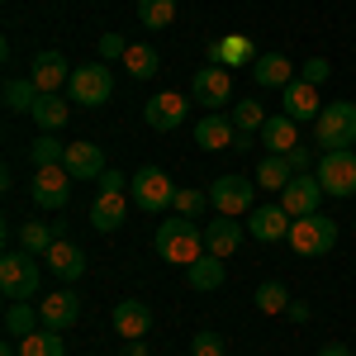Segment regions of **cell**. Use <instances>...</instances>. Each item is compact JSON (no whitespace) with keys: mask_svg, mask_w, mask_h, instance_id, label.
Returning a JSON list of instances; mask_svg holds the SVG:
<instances>
[{"mask_svg":"<svg viewBox=\"0 0 356 356\" xmlns=\"http://www.w3.org/2000/svg\"><path fill=\"white\" fill-rule=\"evenodd\" d=\"M186 280H191L195 295H209V290H219L223 280H228V266H223V257L204 252L200 261H191V266H186Z\"/></svg>","mask_w":356,"mask_h":356,"instance_id":"ffe728a7","label":"cell"},{"mask_svg":"<svg viewBox=\"0 0 356 356\" xmlns=\"http://www.w3.org/2000/svg\"><path fill=\"white\" fill-rule=\"evenodd\" d=\"M238 243H243V223H238V219H228V214L209 219V228H204V252H214V257H233Z\"/></svg>","mask_w":356,"mask_h":356,"instance_id":"44dd1931","label":"cell"},{"mask_svg":"<svg viewBox=\"0 0 356 356\" xmlns=\"http://www.w3.org/2000/svg\"><path fill=\"white\" fill-rule=\"evenodd\" d=\"M186 114H191V100H181L176 90H157V95L143 105L147 129H157V134H166V129H181V124H186Z\"/></svg>","mask_w":356,"mask_h":356,"instance_id":"30bf717a","label":"cell"},{"mask_svg":"<svg viewBox=\"0 0 356 356\" xmlns=\"http://www.w3.org/2000/svg\"><path fill=\"white\" fill-rule=\"evenodd\" d=\"M191 352L195 356H228L223 352V337L214 328H204V332H195V342H191Z\"/></svg>","mask_w":356,"mask_h":356,"instance_id":"f35d334b","label":"cell"},{"mask_svg":"<svg viewBox=\"0 0 356 356\" xmlns=\"http://www.w3.org/2000/svg\"><path fill=\"white\" fill-rule=\"evenodd\" d=\"M290 181H295V171H290V162H285V157H275V152L257 166V186H266V191H285Z\"/></svg>","mask_w":356,"mask_h":356,"instance_id":"d6a6232c","label":"cell"},{"mask_svg":"<svg viewBox=\"0 0 356 356\" xmlns=\"http://www.w3.org/2000/svg\"><path fill=\"white\" fill-rule=\"evenodd\" d=\"M38 314H43V328H53V332H67L76 318H81V300L62 285L57 295H48V300L38 304Z\"/></svg>","mask_w":356,"mask_h":356,"instance_id":"e0dca14e","label":"cell"},{"mask_svg":"<svg viewBox=\"0 0 356 356\" xmlns=\"http://www.w3.org/2000/svg\"><path fill=\"white\" fill-rule=\"evenodd\" d=\"M314 176H318V186L337 200H347L356 195V152L352 147H337V152H323L318 166H314Z\"/></svg>","mask_w":356,"mask_h":356,"instance_id":"8992f818","label":"cell"},{"mask_svg":"<svg viewBox=\"0 0 356 356\" xmlns=\"http://www.w3.org/2000/svg\"><path fill=\"white\" fill-rule=\"evenodd\" d=\"M228 119H233V129H238V134H261V129H266V110H261L257 100L233 105V114H228Z\"/></svg>","mask_w":356,"mask_h":356,"instance_id":"d590c367","label":"cell"},{"mask_svg":"<svg viewBox=\"0 0 356 356\" xmlns=\"http://www.w3.org/2000/svg\"><path fill=\"white\" fill-rule=\"evenodd\" d=\"M124 219H129V200L114 191H100V200L90 204V223L100 233H114V228H124Z\"/></svg>","mask_w":356,"mask_h":356,"instance_id":"603a6c76","label":"cell"},{"mask_svg":"<svg viewBox=\"0 0 356 356\" xmlns=\"http://www.w3.org/2000/svg\"><path fill=\"white\" fill-rule=\"evenodd\" d=\"M157 257L162 261H176V266H191V261H200L204 257V233L195 228L191 219H162V228H157Z\"/></svg>","mask_w":356,"mask_h":356,"instance_id":"6da1fadb","label":"cell"},{"mask_svg":"<svg viewBox=\"0 0 356 356\" xmlns=\"http://www.w3.org/2000/svg\"><path fill=\"white\" fill-rule=\"evenodd\" d=\"M129 200H134L138 209H147V214H162L176 200V186H171V176H166L162 166H143L138 176H129Z\"/></svg>","mask_w":356,"mask_h":356,"instance_id":"3957f363","label":"cell"},{"mask_svg":"<svg viewBox=\"0 0 356 356\" xmlns=\"http://www.w3.org/2000/svg\"><path fill=\"white\" fill-rule=\"evenodd\" d=\"M191 95H195V105H214V110H219V105H228V95H233V76H228L223 67L209 62V67H200V72H195Z\"/></svg>","mask_w":356,"mask_h":356,"instance_id":"4fadbf2b","label":"cell"},{"mask_svg":"<svg viewBox=\"0 0 356 356\" xmlns=\"http://www.w3.org/2000/svg\"><path fill=\"white\" fill-rule=\"evenodd\" d=\"M323 195H328V191L318 186V176H309V171H304V176H295V181L280 191V204L290 209V219H304V214H318Z\"/></svg>","mask_w":356,"mask_h":356,"instance_id":"7c38bea8","label":"cell"},{"mask_svg":"<svg viewBox=\"0 0 356 356\" xmlns=\"http://www.w3.org/2000/svg\"><path fill=\"white\" fill-rule=\"evenodd\" d=\"M67 95H72V105H105V100L114 95L110 67H105V62H86V67H72Z\"/></svg>","mask_w":356,"mask_h":356,"instance_id":"5b68a950","label":"cell"},{"mask_svg":"<svg viewBox=\"0 0 356 356\" xmlns=\"http://www.w3.org/2000/svg\"><path fill=\"white\" fill-rule=\"evenodd\" d=\"M147 328H152V309L143 300H119L114 304V332H119V337L134 342V337H143Z\"/></svg>","mask_w":356,"mask_h":356,"instance_id":"d6986e66","label":"cell"},{"mask_svg":"<svg viewBox=\"0 0 356 356\" xmlns=\"http://www.w3.org/2000/svg\"><path fill=\"white\" fill-rule=\"evenodd\" d=\"M209 62H214V67H228V62H247V67H252L257 57H252V43L233 33V38H214V43H209Z\"/></svg>","mask_w":356,"mask_h":356,"instance_id":"83f0119b","label":"cell"},{"mask_svg":"<svg viewBox=\"0 0 356 356\" xmlns=\"http://www.w3.org/2000/svg\"><path fill=\"white\" fill-rule=\"evenodd\" d=\"M300 124L290 119V114H275V119H266V129H261V143L271 147L275 157H285L290 147H300V134H295Z\"/></svg>","mask_w":356,"mask_h":356,"instance_id":"cb8c5ba5","label":"cell"},{"mask_svg":"<svg viewBox=\"0 0 356 356\" xmlns=\"http://www.w3.org/2000/svg\"><path fill=\"white\" fill-rule=\"evenodd\" d=\"M0 290H5V300L38 295V261H33V252H5L0 257Z\"/></svg>","mask_w":356,"mask_h":356,"instance_id":"52a82bcc","label":"cell"},{"mask_svg":"<svg viewBox=\"0 0 356 356\" xmlns=\"http://www.w3.org/2000/svg\"><path fill=\"white\" fill-rule=\"evenodd\" d=\"M314 143H318L323 152L352 147L356 143V105L352 100H332V105H323V114L314 119Z\"/></svg>","mask_w":356,"mask_h":356,"instance_id":"7a4b0ae2","label":"cell"},{"mask_svg":"<svg viewBox=\"0 0 356 356\" xmlns=\"http://www.w3.org/2000/svg\"><path fill=\"white\" fill-rule=\"evenodd\" d=\"M162 57H157V48H147V43H134L129 53H124V67H129V76H138V81H152L162 67H157Z\"/></svg>","mask_w":356,"mask_h":356,"instance_id":"f546056e","label":"cell"},{"mask_svg":"<svg viewBox=\"0 0 356 356\" xmlns=\"http://www.w3.org/2000/svg\"><path fill=\"white\" fill-rule=\"evenodd\" d=\"M252 143H257V134H238V143H233V147H238V152H252Z\"/></svg>","mask_w":356,"mask_h":356,"instance_id":"7dc6e473","label":"cell"},{"mask_svg":"<svg viewBox=\"0 0 356 356\" xmlns=\"http://www.w3.org/2000/svg\"><path fill=\"white\" fill-rule=\"evenodd\" d=\"M29 195L38 209H62L72 200V171L57 162V166H33V181H29Z\"/></svg>","mask_w":356,"mask_h":356,"instance_id":"ba28073f","label":"cell"},{"mask_svg":"<svg viewBox=\"0 0 356 356\" xmlns=\"http://www.w3.org/2000/svg\"><path fill=\"white\" fill-rule=\"evenodd\" d=\"M285 162H290L295 176H304V171L314 166V152H309V147H290V152H285Z\"/></svg>","mask_w":356,"mask_h":356,"instance_id":"b9f144b4","label":"cell"},{"mask_svg":"<svg viewBox=\"0 0 356 356\" xmlns=\"http://www.w3.org/2000/svg\"><path fill=\"white\" fill-rule=\"evenodd\" d=\"M285 314H290L295 323H304V318H309V304H304V300H290V309H285Z\"/></svg>","mask_w":356,"mask_h":356,"instance_id":"ee69618b","label":"cell"},{"mask_svg":"<svg viewBox=\"0 0 356 356\" xmlns=\"http://www.w3.org/2000/svg\"><path fill=\"white\" fill-rule=\"evenodd\" d=\"M48 271L67 285V280H81V271H86V252L76 243H62L57 238L53 247H48Z\"/></svg>","mask_w":356,"mask_h":356,"instance_id":"7402d4cb","label":"cell"},{"mask_svg":"<svg viewBox=\"0 0 356 356\" xmlns=\"http://www.w3.org/2000/svg\"><path fill=\"white\" fill-rule=\"evenodd\" d=\"M280 105L295 124H314L323 114V100H318V86H309L304 76H295L290 86H280Z\"/></svg>","mask_w":356,"mask_h":356,"instance_id":"8fae6325","label":"cell"},{"mask_svg":"<svg viewBox=\"0 0 356 356\" xmlns=\"http://www.w3.org/2000/svg\"><path fill=\"white\" fill-rule=\"evenodd\" d=\"M285 243L295 247L300 257H328L332 243H337V223L323 219V214H304V219L290 223V238Z\"/></svg>","mask_w":356,"mask_h":356,"instance_id":"277c9868","label":"cell"},{"mask_svg":"<svg viewBox=\"0 0 356 356\" xmlns=\"http://www.w3.org/2000/svg\"><path fill=\"white\" fill-rule=\"evenodd\" d=\"M124 356H147V342L134 337V342H124Z\"/></svg>","mask_w":356,"mask_h":356,"instance_id":"f6af8a7d","label":"cell"},{"mask_svg":"<svg viewBox=\"0 0 356 356\" xmlns=\"http://www.w3.org/2000/svg\"><path fill=\"white\" fill-rule=\"evenodd\" d=\"M129 48H134V43H124L119 33H100V57H105V62H114V57H124Z\"/></svg>","mask_w":356,"mask_h":356,"instance_id":"60d3db41","label":"cell"},{"mask_svg":"<svg viewBox=\"0 0 356 356\" xmlns=\"http://www.w3.org/2000/svg\"><path fill=\"white\" fill-rule=\"evenodd\" d=\"M29 162H33V166H57V162H67V143H57L53 134L33 138V147H29Z\"/></svg>","mask_w":356,"mask_h":356,"instance_id":"e575fe53","label":"cell"},{"mask_svg":"<svg viewBox=\"0 0 356 356\" xmlns=\"http://www.w3.org/2000/svg\"><path fill=\"white\" fill-rule=\"evenodd\" d=\"M252 200H257V186H252L247 176H219V181L209 186V204H214L219 214H228V219L247 214Z\"/></svg>","mask_w":356,"mask_h":356,"instance_id":"9c48e42d","label":"cell"},{"mask_svg":"<svg viewBox=\"0 0 356 356\" xmlns=\"http://www.w3.org/2000/svg\"><path fill=\"white\" fill-rule=\"evenodd\" d=\"M204 204H209V191H186V186L176 191V200H171V209H176L181 219H195Z\"/></svg>","mask_w":356,"mask_h":356,"instance_id":"74e56055","label":"cell"},{"mask_svg":"<svg viewBox=\"0 0 356 356\" xmlns=\"http://www.w3.org/2000/svg\"><path fill=\"white\" fill-rule=\"evenodd\" d=\"M328 72H332V67H328V57H309V62L300 67V76H304L309 86H323V81H328Z\"/></svg>","mask_w":356,"mask_h":356,"instance_id":"ab89813d","label":"cell"},{"mask_svg":"<svg viewBox=\"0 0 356 356\" xmlns=\"http://www.w3.org/2000/svg\"><path fill=\"white\" fill-rule=\"evenodd\" d=\"M285 309H290V290H285L280 280L257 285V314H285Z\"/></svg>","mask_w":356,"mask_h":356,"instance_id":"8d00e7d4","label":"cell"},{"mask_svg":"<svg viewBox=\"0 0 356 356\" xmlns=\"http://www.w3.org/2000/svg\"><path fill=\"white\" fill-rule=\"evenodd\" d=\"M38 323H43V314H38L29 300L5 304V332H10V337H29V332H38Z\"/></svg>","mask_w":356,"mask_h":356,"instance_id":"484cf974","label":"cell"},{"mask_svg":"<svg viewBox=\"0 0 356 356\" xmlns=\"http://www.w3.org/2000/svg\"><path fill=\"white\" fill-rule=\"evenodd\" d=\"M62 238V228H53V223H38L29 219L24 228H19V243H24V252H33V257H48V247Z\"/></svg>","mask_w":356,"mask_h":356,"instance_id":"f1b7e54d","label":"cell"},{"mask_svg":"<svg viewBox=\"0 0 356 356\" xmlns=\"http://www.w3.org/2000/svg\"><path fill=\"white\" fill-rule=\"evenodd\" d=\"M124 186H129V176H124V171H105V176H100V191H114V195H124Z\"/></svg>","mask_w":356,"mask_h":356,"instance_id":"7bdbcfd3","label":"cell"},{"mask_svg":"<svg viewBox=\"0 0 356 356\" xmlns=\"http://www.w3.org/2000/svg\"><path fill=\"white\" fill-rule=\"evenodd\" d=\"M29 119H33L43 134H57V129L67 124V100H62V95H38L33 110H29Z\"/></svg>","mask_w":356,"mask_h":356,"instance_id":"4316f807","label":"cell"},{"mask_svg":"<svg viewBox=\"0 0 356 356\" xmlns=\"http://www.w3.org/2000/svg\"><path fill=\"white\" fill-rule=\"evenodd\" d=\"M29 81L38 86V95H57L62 86L72 81V72H67V57L62 53H38L29 62Z\"/></svg>","mask_w":356,"mask_h":356,"instance_id":"5bb4252c","label":"cell"},{"mask_svg":"<svg viewBox=\"0 0 356 356\" xmlns=\"http://www.w3.org/2000/svg\"><path fill=\"white\" fill-rule=\"evenodd\" d=\"M314 356H352V352H347L342 342H328V347H318V352H314Z\"/></svg>","mask_w":356,"mask_h":356,"instance_id":"bcb514c9","label":"cell"},{"mask_svg":"<svg viewBox=\"0 0 356 356\" xmlns=\"http://www.w3.org/2000/svg\"><path fill=\"white\" fill-rule=\"evenodd\" d=\"M67 171H72V181H100L110 166H105V152H100V143H67Z\"/></svg>","mask_w":356,"mask_h":356,"instance_id":"9a60e30c","label":"cell"},{"mask_svg":"<svg viewBox=\"0 0 356 356\" xmlns=\"http://www.w3.org/2000/svg\"><path fill=\"white\" fill-rule=\"evenodd\" d=\"M247 233L257 243H280L290 238V209L285 204H257V214L247 219Z\"/></svg>","mask_w":356,"mask_h":356,"instance_id":"2e32d148","label":"cell"},{"mask_svg":"<svg viewBox=\"0 0 356 356\" xmlns=\"http://www.w3.org/2000/svg\"><path fill=\"white\" fill-rule=\"evenodd\" d=\"M19 356H67V347H62V332H29V337H19Z\"/></svg>","mask_w":356,"mask_h":356,"instance_id":"1f68e13d","label":"cell"},{"mask_svg":"<svg viewBox=\"0 0 356 356\" xmlns=\"http://www.w3.org/2000/svg\"><path fill=\"white\" fill-rule=\"evenodd\" d=\"M195 143L204 147V152H219V147H233L238 143V129H233V119L228 114H204L200 124H195Z\"/></svg>","mask_w":356,"mask_h":356,"instance_id":"ac0fdd59","label":"cell"},{"mask_svg":"<svg viewBox=\"0 0 356 356\" xmlns=\"http://www.w3.org/2000/svg\"><path fill=\"white\" fill-rule=\"evenodd\" d=\"M0 356H19V352H15V342H5V347H0Z\"/></svg>","mask_w":356,"mask_h":356,"instance_id":"c3c4849f","label":"cell"},{"mask_svg":"<svg viewBox=\"0 0 356 356\" xmlns=\"http://www.w3.org/2000/svg\"><path fill=\"white\" fill-rule=\"evenodd\" d=\"M138 19H143V29H171L176 0H138Z\"/></svg>","mask_w":356,"mask_h":356,"instance_id":"836d02e7","label":"cell"},{"mask_svg":"<svg viewBox=\"0 0 356 356\" xmlns=\"http://www.w3.org/2000/svg\"><path fill=\"white\" fill-rule=\"evenodd\" d=\"M33 100H38V86L29 81V76H10V81H5V110L29 114V110H33Z\"/></svg>","mask_w":356,"mask_h":356,"instance_id":"4dcf8cb0","label":"cell"},{"mask_svg":"<svg viewBox=\"0 0 356 356\" xmlns=\"http://www.w3.org/2000/svg\"><path fill=\"white\" fill-rule=\"evenodd\" d=\"M252 76H257V86H290L295 81V67H290V57H280V53H261L252 62Z\"/></svg>","mask_w":356,"mask_h":356,"instance_id":"d4e9b609","label":"cell"}]
</instances>
